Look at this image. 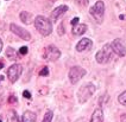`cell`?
<instances>
[{"label":"cell","instance_id":"1","mask_svg":"<svg viewBox=\"0 0 126 122\" xmlns=\"http://www.w3.org/2000/svg\"><path fill=\"white\" fill-rule=\"evenodd\" d=\"M35 26L37 28V31L44 37L49 36L52 32V25H51L50 20L43 15H37L35 18Z\"/></svg>","mask_w":126,"mask_h":122},{"label":"cell","instance_id":"2","mask_svg":"<svg viewBox=\"0 0 126 122\" xmlns=\"http://www.w3.org/2000/svg\"><path fill=\"white\" fill-rule=\"evenodd\" d=\"M95 90H96V87L94 84H92V83H88V84H86L83 87H81L79 93H77L79 102L80 103H86L93 96V94L95 93Z\"/></svg>","mask_w":126,"mask_h":122},{"label":"cell","instance_id":"3","mask_svg":"<svg viewBox=\"0 0 126 122\" xmlns=\"http://www.w3.org/2000/svg\"><path fill=\"white\" fill-rule=\"evenodd\" d=\"M112 52H113V49L112 46L110 44H106L100 51L96 52L95 54V59L96 62L100 63V64H106L111 61V57H112Z\"/></svg>","mask_w":126,"mask_h":122},{"label":"cell","instance_id":"4","mask_svg":"<svg viewBox=\"0 0 126 122\" xmlns=\"http://www.w3.org/2000/svg\"><path fill=\"white\" fill-rule=\"evenodd\" d=\"M89 13L93 15L95 21L101 23L102 18H104V14H105V4L102 1H96L94 4V6L89 10Z\"/></svg>","mask_w":126,"mask_h":122},{"label":"cell","instance_id":"5","mask_svg":"<svg viewBox=\"0 0 126 122\" xmlns=\"http://www.w3.org/2000/svg\"><path fill=\"white\" fill-rule=\"evenodd\" d=\"M86 75V70L81 67H73L69 70V81L71 84H76Z\"/></svg>","mask_w":126,"mask_h":122},{"label":"cell","instance_id":"6","mask_svg":"<svg viewBox=\"0 0 126 122\" xmlns=\"http://www.w3.org/2000/svg\"><path fill=\"white\" fill-rule=\"evenodd\" d=\"M46 61H50V62H55L57 61L59 57H61V51L57 49L56 46L54 45H49L45 47L44 50V56H43Z\"/></svg>","mask_w":126,"mask_h":122},{"label":"cell","instance_id":"7","mask_svg":"<svg viewBox=\"0 0 126 122\" xmlns=\"http://www.w3.org/2000/svg\"><path fill=\"white\" fill-rule=\"evenodd\" d=\"M22 71H23V67L20 64H13L11 65L8 70H7V77L11 83H15L18 81L19 76L22 75Z\"/></svg>","mask_w":126,"mask_h":122},{"label":"cell","instance_id":"8","mask_svg":"<svg viewBox=\"0 0 126 122\" xmlns=\"http://www.w3.org/2000/svg\"><path fill=\"white\" fill-rule=\"evenodd\" d=\"M10 28H11V31L13 32L17 37H19V38H22L24 41H31V34L29 33V31H26L25 28L18 26L15 24H11L10 25Z\"/></svg>","mask_w":126,"mask_h":122},{"label":"cell","instance_id":"9","mask_svg":"<svg viewBox=\"0 0 126 122\" xmlns=\"http://www.w3.org/2000/svg\"><path fill=\"white\" fill-rule=\"evenodd\" d=\"M111 46L113 49V52H115L118 56H120V57L126 56V46L121 39H114L111 44Z\"/></svg>","mask_w":126,"mask_h":122},{"label":"cell","instance_id":"10","mask_svg":"<svg viewBox=\"0 0 126 122\" xmlns=\"http://www.w3.org/2000/svg\"><path fill=\"white\" fill-rule=\"evenodd\" d=\"M92 45H93V43H92L90 39L83 38V39H81V41L77 43L76 50H77L79 52H82V51H86V50H90V49H92Z\"/></svg>","mask_w":126,"mask_h":122},{"label":"cell","instance_id":"11","mask_svg":"<svg viewBox=\"0 0 126 122\" xmlns=\"http://www.w3.org/2000/svg\"><path fill=\"white\" fill-rule=\"evenodd\" d=\"M67 11H68V6H67V5H61V6L56 7V8L51 12V20H52V21H56L57 19L64 13V12H67Z\"/></svg>","mask_w":126,"mask_h":122},{"label":"cell","instance_id":"12","mask_svg":"<svg viewBox=\"0 0 126 122\" xmlns=\"http://www.w3.org/2000/svg\"><path fill=\"white\" fill-rule=\"evenodd\" d=\"M90 122H104V113H102V109L100 107L95 109L94 113L92 114Z\"/></svg>","mask_w":126,"mask_h":122},{"label":"cell","instance_id":"13","mask_svg":"<svg viewBox=\"0 0 126 122\" xmlns=\"http://www.w3.org/2000/svg\"><path fill=\"white\" fill-rule=\"evenodd\" d=\"M20 20H22L23 23H25L26 25H29V24H31V23L35 21L32 14L30 13V12H26V11H23V12L20 13Z\"/></svg>","mask_w":126,"mask_h":122},{"label":"cell","instance_id":"14","mask_svg":"<svg viewBox=\"0 0 126 122\" xmlns=\"http://www.w3.org/2000/svg\"><path fill=\"white\" fill-rule=\"evenodd\" d=\"M86 31H87L86 24H79L76 26H73V34L74 36H82Z\"/></svg>","mask_w":126,"mask_h":122},{"label":"cell","instance_id":"15","mask_svg":"<svg viewBox=\"0 0 126 122\" xmlns=\"http://www.w3.org/2000/svg\"><path fill=\"white\" fill-rule=\"evenodd\" d=\"M23 121L24 122H36V114L32 111H25L23 115Z\"/></svg>","mask_w":126,"mask_h":122},{"label":"cell","instance_id":"16","mask_svg":"<svg viewBox=\"0 0 126 122\" xmlns=\"http://www.w3.org/2000/svg\"><path fill=\"white\" fill-rule=\"evenodd\" d=\"M6 119H7V122H20L18 115H17V113L14 110H10L6 114Z\"/></svg>","mask_w":126,"mask_h":122},{"label":"cell","instance_id":"17","mask_svg":"<svg viewBox=\"0 0 126 122\" xmlns=\"http://www.w3.org/2000/svg\"><path fill=\"white\" fill-rule=\"evenodd\" d=\"M6 56H7L8 59H11V61H14V59L19 58L18 52H17L14 49H12V47H7V50H6Z\"/></svg>","mask_w":126,"mask_h":122},{"label":"cell","instance_id":"18","mask_svg":"<svg viewBox=\"0 0 126 122\" xmlns=\"http://www.w3.org/2000/svg\"><path fill=\"white\" fill-rule=\"evenodd\" d=\"M52 117H54V113H52L51 110H49V111L45 113V115H44V117H43L42 122H51Z\"/></svg>","mask_w":126,"mask_h":122},{"label":"cell","instance_id":"19","mask_svg":"<svg viewBox=\"0 0 126 122\" xmlns=\"http://www.w3.org/2000/svg\"><path fill=\"white\" fill-rule=\"evenodd\" d=\"M118 101H119V103H120V104L126 106V91L121 93V94L119 95V97H118Z\"/></svg>","mask_w":126,"mask_h":122},{"label":"cell","instance_id":"20","mask_svg":"<svg viewBox=\"0 0 126 122\" xmlns=\"http://www.w3.org/2000/svg\"><path fill=\"white\" fill-rule=\"evenodd\" d=\"M39 75H41V76H48V75H49V69L46 68V67L43 68L42 70H41V72H39Z\"/></svg>","mask_w":126,"mask_h":122},{"label":"cell","instance_id":"21","mask_svg":"<svg viewBox=\"0 0 126 122\" xmlns=\"http://www.w3.org/2000/svg\"><path fill=\"white\" fill-rule=\"evenodd\" d=\"M79 5H81V6H87L88 5V2H89V0H75Z\"/></svg>","mask_w":126,"mask_h":122},{"label":"cell","instance_id":"22","mask_svg":"<svg viewBox=\"0 0 126 122\" xmlns=\"http://www.w3.org/2000/svg\"><path fill=\"white\" fill-rule=\"evenodd\" d=\"M28 51H29L28 46H22V47H20V50H19V54H28Z\"/></svg>","mask_w":126,"mask_h":122},{"label":"cell","instance_id":"23","mask_svg":"<svg viewBox=\"0 0 126 122\" xmlns=\"http://www.w3.org/2000/svg\"><path fill=\"white\" fill-rule=\"evenodd\" d=\"M79 20H80V18H79V17H75V18L70 21V24H71L73 26H76V25H79Z\"/></svg>","mask_w":126,"mask_h":122},{"label":"cell","instance_id":"24","mask_svg":"<svg viewBox=\"0 0 126 122\" xmlns=\"http://www.w3.org/2000/svg\"><path fill=\"white\" fill-rule=\"evenodd\" d=\"M23 95H24V97H26V98H31V94H30V91H28V90H25L23 93Z\"/></svg>","mask_w":126,"mask_h":122},{"label":"cell","instance_id":"25","mask_svg":"<svg viewBox=\"0 0 126 122\" xmlns=\"http://www.w3.org/2000/svg\"><path fill=\"white\" fill-rule=\"evenodd\" d=\"M62 27H63V25L61 24V25H59V27H58V33H59V34H62V33L64 32V31H62Z\"/></svg>","mask_w":126,"mask_h":122},{"label":"cell","instance_id":"26","mask_svg":"<svg viewBox=\"0 0 126 122\" xmlns=\"http://www.w3.org/2000/svg\"><path fill=\"white\" fill-rule=\"evenodd\" d=\"M17 101V97H14V96H11V98H10V103H12V102H15Z\"/></svg>","mask_w":126,"mask_h":122},{"label":"cell","instance_id":"27","mask_svg":"<svg viewBox=\"0 0 126 122\" xmlns=\"http://www.w3.org/2000/svg\"><path fill=\"white\" fill-rule=\"evenodd\" d=\"M57 122H67V120L63 119V117H58V119H57Z\"/></svg>","mask_w":126,"mask_h":122},{"label":"cell","instance_id":"28","mask_svg":"<svg viewBox=\"0 0 126 122\" xmlns=\"http://www.w3.org/2000/svg\"><path fill=\"white\" fill-rule=\"evenodd\" d=\"M1 50H2V41L0 38V52H1Z\"/></svg>","mask_w":126,"mask_h":122},{"label":"cell","instance_id":"29","mask_svg":"<svg viewBox=\"0 0 126 122\" xmlns=\"http://www.w3.org/2000/svg\"><path fill=\"white\" fill-rule=\"evenodd\" d=\"M76 122H84V119H79Z\"/></svg>","mask_w":126,"mask_h":122},{"label":"cell","instance_id":"30","mask_svg":"<svg viewBox=\"0 0 126 122\" xmlns=\"http://www.w3.org/2000/svg\"><path fill=\"white\" fill-rule=\"evenodd\" d=\"M2 68H4V64H2V63L0 62V69H2Z\"/></svg>","mask_w":126,"mask_h":122},{"label":"cell","instance_id":"31","mask_svg":"<svg viewBox=\"0 0 126 122\" xmlns=\"http://www.w3.org/2000/svg\"><path fill=\"white\" fill-rule=\"evenodd\" d=\"M123 122H126V117H125V116L123 117Z\"/></svg>","mask_w":126,"mask_h":122},{"label":"cell","instance_id":"32","mask_svg":"<svg viewBox=\"0 0 126 122\" xmlns=\"http://www.w3.org/2000/svg\"><path fill=\"white\" fill-rule=\"evenodd\" d=\"M0 122H1V120H0Z\"/></svg>","mask_w":126,"mask_h":122}]
</instances>
